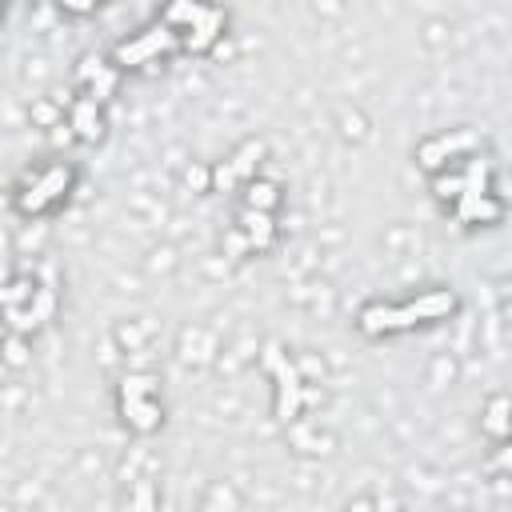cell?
Returning a JSON list of instances; mask_svg holds the SVG:
<instances>
[{"mask_svg": "<svg viewBox=\"0 0 512 512\" xmlns=\"http://www.w3.org/2000/svg\"><path fill=\"white\" fill-rule=\"evenodd\" d=\"M460 308L456 292L452 288H428L404 304H388V300H372L356 312V328L364 336H396V332H408V328H420V324H436V320H448L452 312Z\"/></svg>", "mask_w": 512, "mask_h": 512, "instance_id": "obj_1", "label": "cell"}, {"mask_svg": "<svg viewBox=\"0 0 512 512\" xmlns=\"http://www.w3.org/2000/svg\"><path fill=\"white\" fill-rule=\"evenodd\" d=\"M72 184H76L72 164H48V168L32 172L24 180V188L16 192V212L20 216H44L56 204H64V196L72 192Z\"/></svg>", "mask_w": 512, "mask_h": 512, "instance_id": "obj_2", "label": "cell"}, {"mask_svg": "<svg viewBox=\"0 0 512 512\" xmlns=\"http://www.w3.org/2000/svg\"><path fill=\"white\" fill-rule=\"evenodd\" d=\"M264 368H268L272 380H276V420H280V424H292V420L300 416V408L308 404L304 376H300L296 360H292L280 344H268V348H264Z\"/></svg>", "mask_w": 512, "mask_h": 512, "instance_id": "obj_3", "label": "cell"}, {"mask_svg": "<svg viewBox=\"0 0 512 512\" xmlns=\"http://www.w3.org/2000/svg\"><path fill=\"white\" fill-rule=\"evenodd\" d=\"M168 52H180V36H176L164 20H156V24L140 28L136 36L120 40V44L112 48V64H116L120 72H132V68H144V64H152V60H160V56H168Z\"/></svg>", "mask_w": 512, "mask_h": 512, "instance_id": "obj_4", "label": "cell"}, {"mask_svg": "<svg viewBox=\"0 0 512 512\" xmlns=\"http://www.w3.org/2000/svg\"><path fill=\"white\" fill-rule=\"evenodd\" d=\"M480 148V136L472 128H452V132H440V136H428L420 148H416V164L424 172H440V168H452L460 164L464 156H472Z\"/></svg>", "mask_w": 512, "mask_h": 512, "instance_id": "obj_5", "label": "cell"}, {"mask_svg": "<svg viewBox=\"0 0 512 512\" xmlns=\"http://www.w3.org/2000/svg\"><path fill=\"white\" fill-rule=\"evenodd\" d=\"M264 156H268V144L264 140H244L224 164H216L208 176H212V184L216 188H236V184H244V180H252L256 176V168L264 164Z\"/></svg>", "mask_w": 512, "mask_h": 512, "instance_id": "obj_6", "label": "cell"}, {"mask_svg": "<svg viewBox=\"0 0 512 512\" xmlns=\"http://www.w3.org/2000/svg\"><path fill=\"white\" fill-rule=\"evenodd\" d=\"M76 80L84 84V96L108 104L112 92L120 88V68H116L112 60H104V56H84L80 68H76Z\"/></svg>", "mask_w": 512, "mask_h": 512, "instance_id": "obj_7", "label": "cell"}, {"mask_svg": "<svg viewBox=\"0 0 512 512\" xmlns=\"http://www.w3.org/2000/svg\"><path fill=\"white\" fill-rule=\"evenodd\" d=\"M68 128L84 140V144H100L104 132H108V120H104V104L92 100V96H76L68 104Z\"/></svg>", "mask_w": 512, "mask_h": 512, "instance_id": "obj_8", "label": "cell"}, {"mask_svg": "<svg viewBox=\"0 0 512 512\" xmlns=\"http://www.w3.org/2000/svg\"><path fill=\"white\" fill-rule=\"evenodd\" d=\"M224 24H228V12L224 8H216V4H208L204 8V16L180 36V48L184 52H196V56H204V52H212L216 48V40L224 36Z\"/></svg>", "mask_w": 512, "mask_h": 512, "instance_id": "obj_9", "label": "cell"}, {"mask_svg": "<svg viewBox=\"0 0 512 512\" xmlns=\"http://www.w3.org/2000/svg\"><path fill=\"white\" fill-rule=\"evenodd\" d=\"M120 412H124V424L140 436H148L164 424V404L156 400V392L152 396H120Z\"/></svg>", "mask_w": 512, "mask_h": 512, "instance_id": "obj_10", "label": "cell"}, {"mask_svg": "<svg viewBox=\"0 0 512 512\" xmlns=\"http://www.w3.org/2000/svg\"><path fill=\"white\" fill-rule=\"evenodd\" d=\"M240 232H244V244L252 252H268L272 240H276V224H272V212H256V208H240Z\"/></svg>", "mask_w": 512, "mask_h": 512, "instance_id": "obj_11", "label": "cell"}, {"mask_svg": "<svg viewBox=\"0 0 512 512\" xmlns=\"http://www.w3.org/2000/svg\"><path fill=\"white\" fill-rule=\"evenodd\" d=\"M508 412H512V404H508V396L500 392V396L488 400V408H484V416H480V428H484L492 440H500V444L512 436V420H508Z\"/></svg>", "mask_w": 512, "mask_h": 512, "instance_id": "obj_12", "label": "cell"}, {"mask_svg": "<svg viewBox=\"0 0 512 512\" xmlns=\"http://www.w3.org/2000/svg\"><path fill=\"white\" fill-rule=\"evenodd\" d=\"M276 204H280V184L260 180V176L244 180V208H256V212H276Z\"/></svg>", "mask_w": 512, "mask_h": 512, "instance_id": "obj_13", "label": "cell"}, {"mask_svg": "<svg viewBox=\"0 0 512 512\" xmlns=\"http://www.w3.org/2000/svg\"><path fill=\"white\" fill-rule=\"evenodd\" d=\"M156 388H160V380L152 372H132V376L120 380V392L116 396H152Z\"/></svg>", "mask_w": 512, "mask_h": 512, "instance_id": "obj_14", "label": "cell"}, {"mask_svg": "<svg viewBox=\"0 0 512 512\" xmlns=\"http://www.w3.org/2000/svg\"><path fill=\"white\" fill-rule=\"evenodd\" d=\"M4 360H8L12 368H24V364H28V344H24V332H12V336L4 340Z\"/></svg>", "mask_w": 512, "mask_h": 512, "instance_id": "obj_15", "label": "cell"}, {"mask_svg": "<svg viewBox=\"0 0 512 512\" xmlns=\"http://www.w3.org/2000/svg\"><path fill=\"white\" fill-rule=\"evenodd\" d=\"M60 8L72 12V16H92L100 8V0H60Z\"/></svg>", "mask_w": 512, "mask_h": 512, "instance_id": "obj_16", "label": "cell"}, {"mask_svg": "<svg viewBox=\"0 0 512 512\" xmlns=\"http://www.w3.org/2000/svg\"><path fill=\"white\" fill-rule=\"evenodd\" d=\"M132 504H136V508H152V504H156V496H152V488L144 484V488H140V492L132 496Z\"/></svg>", "mask_w": 512, "mask_h": 512, "instance_id": "obj_17", "label": "cell"}, {"mask_svg": "<svg viewBox=\"0 0 512 512\" xmlns=\"http://www.w3.org/2000/svg\"><path fill=\"white\" fill-rule=\"evenodd\" d=\"M208 180H212V176H208L204 168H188V184H200V188H204Z\"/></svg>", "mask_w": 512, "mask_h": 512, "instance_id": "obj_18", "label": "cell"}, {"mask_svg": "<svg viewBox=\"0 0 512 512\" xmlns=\"http://www.w3.org/2000/svg\"><path fill=\"white\" fill-rule=\"evenodd\" d=\"M4 204H8V196H4V192H0V208H4Z\"/></svg>", "mask_w": 512, "mask_h": 512, "instance_id": "obj_19", "label": "cell"}, {"mask_svg": "<svg viewBox=\"0 0 512 512\" xmlns=\"http://www.w3.org/2000/svg\"><path fill=\"white\" fill-rule=\"evenodd\" d=\"M0 12H4V0H0Z\"/></svg>", "mask_w": 512, "mask_h": 512, "instance_id": "obj_20", "label": "cell"}]
</instances>
